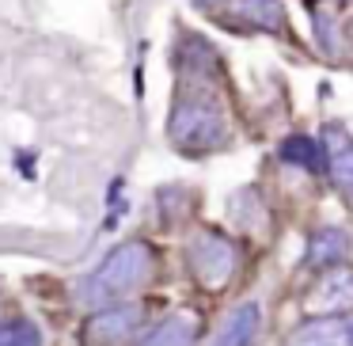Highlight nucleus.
<instances>
[{
	"instance_id": "nucleus-1",
	"label": "nucleus",
	"mask_w": 353,
	"mask_h": 346,
	"mask_svg": "<svg viewBox=\"0 0 353 346\" xmlns=\"http://www.w3.org/2000/svg\"><path fill=\"white\" fill-rule=\"evenodd\" d=\"M156 274V247L145 240H130L118 244L114 251H107V259L80 282V300L92 308L118 305V300L133 297L137 289H145L148 278Z\"/></svg>"
},
{
	"instance_id": "nucleus-2",
	"label": "nucleus",
	"mask_w": 353,
	"mask_h": 346,
	"mask_svg": "<svg viewBox=\"0 0 353 346\" xmlns=\"http://www.w3.org/2000/svg\"><path fill=\"white\" fill-rule=\"evenodd\" d=\"M171 141L183 153H216L228 141V122H224L221 99L209 84L194 80L186 92H179L175 110H171Z\"/></svg>"
},
{
	"instance_id": "nucleus-3",
	"label": "nucleus",
	"mask_w": 353,
	"mask_h": 346,
	"mask_svg": "<svg viewBox=\"0 0 353 346\" xmlns=\"http://www.w3.org/2000/svg\"><path fill=\"white\" fill-rule=\"evenodd\" d=\"M186 267H190L194 282L209 293H221L232 285L239 270V247L228 236H221L216 229H201L186 244Z\"/></svg>"
},
{
	"instance_id": "nucleus-4",
	"label": "nucleus",
	"mask_w": 353,
	"mask_h": 346,
	"mask_svg": "<svg viewBox=\"0 0 353 346\" xmlns=\"http://www.w3.org/2000/svg\"><path fill=\"white\" fill-rule=\"evenodd\" d=\"M141 320H145V308L141 305H103L80 327V343L84 346H125L137 335Z\"/></svg>"
},
{
	"instance_id": "nucleus-5",
	"label": "nucleus",
	"mask_w": 353,
	"mask_h": 346,
	"mask_svg": "<svg viewBox=\"0 0 353 346\" xmlns=\"http://www.w3.org/2000/svg\"><path fill=\"white\" fill-rule=\"evenodd\" d=\"M319 148H323V171L334 179L338 191L353 198V137L342 126L330 122V126H323Z\"/></svg>"
},
{
	"instance_id": "nucleus-6",
	"label": "nucleus",
	"mask_w": 353,
	"mask_h": 346,
	"mask_svg": "<svg viewBox=\"0 0 353 346\" xmlns=\"http://www.w3.org/2000/svg\"><path fill=\"white\" fill-rule=\"evenodd\" d=\"M224 19L236 23L239 31H270V35H281L285 31V12L277 0H228L224 8Z\"/></svg>"
},
{
	"instance_id": "nucleus-7",
	"label": "nucleus",
	"mask_w": 353,
	"mask_h": 346,
	"mask_svg": "<svg viewBox=\"0 0 353 346\" xmlns=\"http://www.w3.org/2000/svg\"><path fill=\"white\" fill-rule=\"evenodd\" d=\"M262 331V305L259 300H243L239 308H232L228 320L221 323L213 346H254Z\"/></svg>"
},
{
	"instance_id": "nucleus-8",
	"label": "nucleus",
	"mask_w": 353,
	"mask_h": 346,
	"mask_svg": "<svg viewBox=\"0 0 353 346\" xmlns=\"http://www.w3.org/2000/svg\"><path fill=\"white\" fill-rule=\"evenodd\" d=\"M285 346H350V335L342 316H312L285 338Z\"/></svg>"
},
{
	"instance_id": "nucleus-9",
	"label": "nucleus",
	"mask_w": 353,
	"mask_h": 346,
	"mask_svg": "<svg viewBox=\"0 0 353 346\" xmlns=\"http://www.w3.org/2000/svg\"><path fill=\"white\" fill-rule=\"evenodd\" d=\"M350 247H353L350 232L327 224V229H319V232L312 236V244H307V267H312V270L342 267V259L350 255Z\"/></svg>"
},
{
	"instance_id": "nucleus-10",
	"label": "nucleus",
	"mask_w": 353,
	"mask_h": 346,
	"mask_svg": "<svg viewBox=\"0 0 353 346\" xmlns=\"http://www.w3.org/2000/svg\"><path fill=\"white\" fill-rule=\"evenodd\" d=\"M194 338H198V316L171 312V316H163L137 346H194Z\"/></svg>"
},
{
	"instance_id": "nucleus-11",
	"label": "nucleus",
	"mask_w": 353,
	"mask_h": 346,
	"mask_svg": "<svg viewBox=\"0 0 353 346\" xmlns=\"http://www.w3.org/2000/svg\"><path fill=\"white\" fill-rule=\"evenodd\" d=\"M277 153H281L285 164H296V168H304V171H323V148H319V141L304 137V133L285 137Z\"/></svg>"
},
{
	"instance_id": "nucleus-12",
	"label": "nucleus",
	"mask_w": 353,
	"mask_h": 346,
	"mask_svg": "<svg viewBox=\"0 0 353 346\" xmlns=\"http://www.w3.org/2000/svg\"><path fill=\"white\" fill-rule=\"evenodd\" d=\"M353 300V270H330L323 278V285L315 289V305L319 308H334V305H350Z\"/></svg>"
},
{
	"instance_id": "nucleus-13",
	"label": "nucleus",
	"mask_w": 353,
	"mask_h": 346,
	"mask_svg": "<svg viewBox=\"0 0 353 346\" xmlns=\"http://www.w3.org/2000/svg\"><path fill=\"white\" fill-rule=\"evenodd\" d=\"M0 346H42V327L31 320L0 323Z\"/></svg>"
},
{
	"instance_id": "nucleus-14",
	"label": "nucleus",
	"mask_w": 353,
	"mask_h": 346,
	"mask_svg": "<svg viewBox=\"0 0 353 346\" xmlns=\"http://www.w3.org/2000/svg\"><path fill=\"white\" fill-rule=\"evenodd\" d=\"M312 23H315V39L323 42V50H327V54H334V23H330V16L315 12V16H312Z\"/></svg>"
},
{
	"instance_id": "nucleus-15",
	"label": "nucleus",
	"mask_w": 353,
	"mask_h": 346,
	"mask_svg": "<svg viewBox=\"0 0 353 346\" xmlns=\"http://www.w3.org/2000/svg\"><path fill=\"white\" fill-rule=\"evenodd\" d=\"M342 323H345V335H350V346H353V312L342 316Z\"/></svg>"
}]
</instances>
